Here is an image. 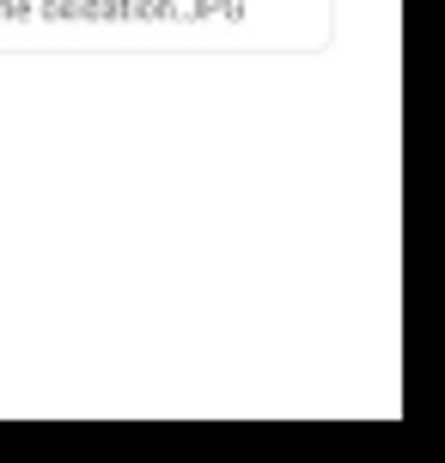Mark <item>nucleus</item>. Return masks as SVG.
<instances>
[]
</instances>
